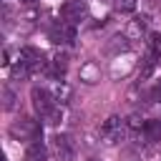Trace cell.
I'll list each match as a JSON object with an SVG mask.
<instances>
[{
    "label": "cell",
    "mask_w": 161,
    "mask_h": 161,
    "mask_svg": "<svg viewBox=\"0 0 161 161\" xmlns=\"http://www.w3.org/2000/svg\"><path fill=\"white\" fill-rule=\"evenodd\" d=\"M113 43L108 45V53H113V50H126L128 48V38L126 35H116V38H111Z\"/></svg>",
    "instance_id": "12"
},
{
    "label": "cell",
    "mask_w": 161,
    "mask_h": 161,
    "mask_svg": "<svg viewBox=\"0 0 161 161\" xmlns=\"http://www.w3.org/2000/svg\"><path fill=\"white\" fill-rule=\"evenodd\" d=\"M136 3H138V0H113V8L121 10V13H131V10L136 8Z\"/></svg>",
    "instance_id": "14"
},
{
    "label": "cell",
    "mask_w": 161,
    "mask_h": 161,
    "mask_svg": "<svg viewBox=\"0 0 161 161\" xmlns=\"http://www.w3.org/2000/svg\"><path fill=\"white\" fill-rule=\"evenodd\" d=\"M60 15H63V20H65V23L75 25V23H80V20L88 15V8H86V3H83V0H68V3L60 8Z\"/></svg>",
    "instance_id": "4"
},
{
    "label": "cell",
    "mask_w": 161,
    "mask_h": 161,
    "mask_svg": "<svg viewBox=\"0 0 161 161\" xmlns=\"http://www.w3.org/2000/svg\"><path fill=\"white\" fill-rule=\"evenodd\" d=\"M50 40H53V43H65V35H63V23H60V25H55V28L50 30Z\"/></svg>",
    "instance_id": "16"
},
{
    "label": "cell",
    "mask_w": 161,
    "mask_h": 161,
    "mask_svg": "<svg viewBox=\"0 0 161 161\" xmlns=\"http://www.w3.org/2000/svg\"><path fill=\"white\" fill-rule=\"evenodd\" d=\"M93 161H96V158H93Z\"/></svg>",
    "instance_id": "20"
},
{
    "label": "cell",
    "mask_w": 161,
    "mask_h": 161,
    "mask_svg": "<svg viewBox=\"0 0 161 161\" xmlns=\"http://www.w3.org/2000/svg\"><path fill=\"white\" fill-rule=\"evenodd\" d=\"M53 146H55V153H58L60 161H70V158L75 156V143H73V138L65 136V133H55V136H53Z\"/></svg>",
    "instance_id": "5"
},
{
    "label": "cell",
    "mask_w": 161,
    "mask_h": 161,
    "mask_svg": "<svg viewBox=\"0 0 161 161\" xmlns=\"http://www.w3.org/2000/svg\"><path fill=\"white\" fill-rule=\"evenodd\" d=\"M83 73L88 75V83H96V70H93V65H88V68H86Z\"/></svg>",
    "instance_id": "18"
},
{
    "label": "cell",
    "mask_w": 161,
    "mask_h": 161,
    "mask_svg": "<svg viewBox=\"0 0 161 161\" xmlns=\"http://www.w3.org/2000/svg\"><path fill=\"white\" fill-rule=\"evenodd\" d=\"M123 161H141V158H138L136 153H126V156H123Z\"/></svg>",
    "instance_id": "19"
},
{
    "label": "cell",
    "mask_w": 161,
    "mask_h": 161,
    "mask_svg": "<svg viewBox=\"0 0 161 161\" xmlns=\"http://www.w3.org/2000/svg\"><path fill=\"white\" fill-rule=\"evenodd\" d=\"M148 55L161 58V33H151L148 35Z\"/></svg>",
    "instance_id": "11"
},
{
    "label": "cell",
    "mask_w": 161,
    "mask_h": 161,
    "mask_svg": "<svg viewBox=\"0 0 161 161\" xmlns=\"http://www.w3.org/2000/svg\"><path fill=\"white\" fill-rule=\"evenodd\" d=\"M40 121L30 118V116H20L13 126H10V136L18 141H38L40 138Z\"/></svg>",
    "instance_id": "1"
},
{
    "label": "cell",
    "mask_w": 161,
    "mask_h": 161,
    "mask_svg": "<svg viewBox=\"0 0 161 161\" xmlns=\"http://www.w3.org/2000/svg\"><path fill=\"white\" fill-rule=\"evenodd\" d=\"M126 128H128V123H126L121 116H111V118L103 121L101 136L106 138V143H118V141L126 138Z\"/></svg>",
    "instance_id": "3"
},
{
    "label": "cell",
    "mask_w": 161,
    "mask_h": 161,
    "mask_svg": "<svg viewBox=\"0 0 161 161\" xmlns=\"http://www.w3.org/2000/svg\"><path fill=\"white\" fill-rule=\"evenodd\" d=\"M60 118H63V113H60V108H55V111H53V113H50L45 121H48L50 126H58V123H60Z\"/></svg>",
    "instance_id": "17"
},
{
    "label": "cell",
    "mask_w": 161,
    "mask_h": 161,
    "mask_svg": "<svg viewBox=\"0 0 161 161\" xmlns=\"http://www.w3.org/2000/svg\"><path fill=\"white\" fill-rule=\"evenodd\" d=\"M146 28H148V18L146 15H136L126 28V38H141L146 33Z\"/></svg>",
    "instance_id": "7"
},
{
    "label": "cell",
    "mask_w": 161,
    "mask_h": 161,
    "mask_svg": "<svg viewBox=\"0 0 161 161\" xmlns=\"http://www.w3.org/2000/svg\"><path fill=\"white\" fill-rule=\"evenodd\" d=\"M30 98H33V108L38 111V116H43V118H48L55 108H58V101H55V96L50 93V91H45V88H33L30 91Z\"/></svg>",
    "instance_id": "2"
},
{
    "label": "cell",
    "mask_w": 161,
    "mask_h": 161,
    "mask_svg": "<svg viewBox=\"0 0 161 161\" xmlns=\"http://www.w3.org/2000/svg\"><path fill=\"white\" fill-rule=\"evenodd\" d=\"M45 158H48V148L43 146V141H30L23 161H45Z\"/></svg>",
    "instance_id": "6"
},
{
    "label": "cell",
    "mask_w": 161,
    "mask_h": 161,
    "mask_svg": "<svg viewBox=\"0 0 161 161\" xmlns=\"http://www.w3.org/2000/svg\"><path fill=\"white\" fill-rule=\"evenodd\" d=\"M126 123H128V128H131V131H143V128H146V121H143L138 113L128 116V121H126Z\"/></svg>",
    "instance_id": "13"
},
{
    "label": "cell",
    "mask_w": 161,
    "mask_h": 161,
    "mask_svg": "<svg viewBox=\"0 0 161 161\" xmlns=\"http://www.w3.org/2000/svg\"><path fill=\"white\" fill-rule=\"evenodd\" d=\"M148 101H151V103H161V80L151 86V91H148Z\"/></svg>",
    "instance_id": "15"
},
{
    "label": "cell",
    "mask_w": 161,
    "mask_h": 161,
    "mask_svg": "<svg viewBox=\"0 0 161 161\" xmlns=\"http://www.w3.org/2000/svg\"><path fill=\"white\" fill-rule=\"evenodd\" d=\"M70 86H65L63 80H55V86H53V96H55V101L58 103H68L70 101Z\"/></svg>",
    "instance_id": "9"
},
{
    "label": "cell",
    "mask_w": 161,
    "mask_h": 161,
    "mask_svg": "<svg viewBox=\"0 0 161 161\" xmlns=\"http://www.w3.org/2000/svg\"><path fill=\"white\" fill-rule=\"evenodd\" d=\"M146 136V141H161V121H146V128L141 131Z\"/></svg>",
    "instance_id": "8"
},
{
    "label": "cell",
    "mask_w": 161,
    "mask_h": 161,
    "mask_svg": "<svg viewBox=\"0 0 161 161\" xmlns=\"http://www.w3.org/2000/svg\"><path fill=\"white\" fill-rule=\"evenodd\" d=\"M15 101H18L15 91L10 86H3V108L5 111H15Z\"/></svg>",
    "instance_id": "10"
}]
</instances>
